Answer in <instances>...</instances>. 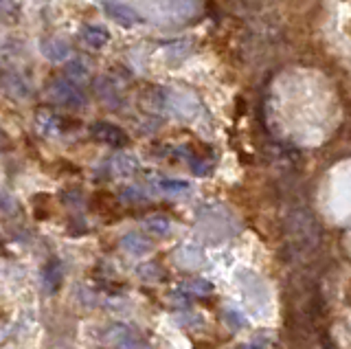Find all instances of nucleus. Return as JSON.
<instances>
[{"instance_id":"1","label":"nucleus","mask_w":351,"mask_h":349,"mask_svg":"<svg viewBox=\"0 0 351 349\" xmlns=\"http://www.w3.org/2000/svg\"><path fill=\"white\" fill-rule=\"evenodd\" d=\"M51 99L64 108H82L86 104V93L80 88V84L71 80H58L49 86Z\"/></svg>"},{"instance_id":"2","label":"nucleus","mask_w":351,"mask_h":349,"mask_svg":"<svg viewBox=\"0 0 351 349\" xmlns=\"http://www.w3.org/2000/svg\"><path fill=\"white\" fill-rule=\"evenodd\" d=\"M106 341L112 343L117 349H149V345L125 325H110Z\"/></svg>"},{"instance_id":"3","label":"nucleus","mask_w":351,"mask_h":349,"mask_svg":"<svg viewBox=\"0 0 351 349\" xmlns=\"http://www.w3.org/2000/svg\"><path fill=\"white\" fill-rule=\"evenodd\" d=\"M101 5L106 9V16L110 20H114L117 25L121 27H125V29H132V27H136L143 23V18L132 9L130 5H123V3H119V0H101Z\"/></svg>"},{"instance_id":"4","label":"nucleus","mask_w":351,"mask_h":349,"mask_svg":"<svg viewBox=\"0 0 351 349\" xmlns=\"http://www.w3.org/2000/svg\"><path fill=\"white\" fill-rule=\"evenodd\" d=\"M90 132L97 141H101V143H106L110 147H125L128 145V134L114 123H108V121L95 123L90 128Z\"/></svg>"},{"instance_id":"5","label":"nucleus","mask_w":351,"mask_h":349,"mask_svg":"<svg viewBox=\"0 0 351 349\" xmlns=\"http://www.w3.org/2000/svg\"><path fill=\"white\" fill-rule=\"evenodd\" d=\"M42 53L51 62H66L71 56V47L60 38H47L42 42Z\"/></svg>"},{"instance_id":"6","label":"nucleus","mask_w":351,"mask_h":349,"mask_svg":"<svg viewBox=\"0 0 351 349\" xmlns=\"http://www.w3.org/2000/svg\"><path fill=\"white\" fill-rule=\"evenodd\" d=\"M0 88H3L5 93H9L11 97H18V99H25V97H29V86L22 82L16 73H3L0 75Z\"/></svg>"},{"instance_id":"7","label":"nucleus","mask_w":351,"mask_h":349,"mask_svg":"<svg viewBox=\"0 0 351 349\" xmlns=\"http://www.w3.org/2000/svg\"><path fill=\"white\" fill-rule=\"evenodd\" d=\"M62 279H64V270H62V264L58 259H51L47 266L42 270V281L44 286H47L49 292H58L60 286H62Z\"/></svg>"},{"instance_id":"8","label":"nucleus","mask_w":351,"mask_h":349,"mask_svg":"<svg viewBox=\"0 0 351 349\" xmlns=\"http://www.w3.org/2000/svg\"><path fill=\"white\" fill-rule=\"evenodd\" d=\"M80 40L90 49H104L110 42V34L101 27H84L80 31Z\"/></svg>"},{"instance_id":"9","label":"nucleus","mask_w":351,"mask_h":349,"mask_svg":"<svg viewBox=\"0 0 351 349\" xmlns=\"http://www.w3.org/2000/svg\"><path fill=\"white\" fill-rule=\"evenodd\" d=\"M112 169L114 173H119V176H132V173H136L138 169V160L132 156V154H125V152H121V154H117L112 158Z\"/></svg>"},{"instance_id":"10","label":"nucleus","mask_w":351,"mask_h":349,"mask_svg":"<svg viewBox=\"0 0 351 349\" xmlns=\"http://www.w3.org/2000/svg\"><path fill=\"white\" fill-rule=\"evenodd\" d=\"M121 244H123V248L132 255H145V253H149V248H152V242L147 237H143L141 233H128Z\"/></svg>"},{"instance_id":"11","label":"nucleus","mask_w":351,"mask_h":349,"mask_svg":"<svg viewBox=\"0 0 351 349\" xmlns=\"http://www.w3.org/2000/svg\"><path fill=\"white\" fill-rule=\"evenodd\" d=\"M182 294H191V297H208L213 294V283L206 279H189L180 286Z\"/></svg>"},{"instance_id":"12","label":"nucleus","mask_w":351,"mask_h":349,"mask_svg":"<svg viewBox=\"0 0 351 349\" xmlns=\"http://www.w3.org/2000/svg\"><path fill=\"white\" fill-rule=\"evenodd\" d=\"M36 125L40 128V132H44V134H47V136L62 134V125H60V119L55 117V115H51V112H38Z\"/></svg>"},{"instance_id":"13","label":"nucleus","mask_w":351,"mask_h":349,"mask_svg":"<svg viewBox=\"0 0 351 349\" xmlns=\"http://www.w3.org/2000/svg\"><path fill=\"white\" fill-rule=\"evenodd\" d=\"M64 73H66V80H71L75 84H84L86 80H90V71L86 69L84 62H77V60L66 62Z\"/></svg>"},{"instance_id":"14","label":"nucleus","mask_w":351,"mask_h":349,"mask_svg":"<svg viewBox=\"0 0 351 349\" xmlns=\"http://www.w3.org/2000/svg\"><path fill=\"white\" fill-rule=\"evenodd\" d=\"M145 228L152 233V235H167L169 228H171V222L167 220L165 215H152L145 220Z\"/></svg>"},{"instance_id":"15","label":"nucleus","mask_w":351,"mask_h":349,"mask_svg":"<svg viewBox=\"0 0 351 349\" xmlns=\"http://www.w3.org/2000/svg\"><path fill=\"white\" fill-rule=\"evenodd\" d=\"M138 275L145 279V281H160L165 277V270L158 266V264H154V261H149V264L145 266H141L138 268Z\"/></svg>"},{"instance_id":"16","label":"nucleus","mask_w":351,"mask_h":349,"mask_svg":"<svg viewBox=\"0 0 351 349\" xmlns=\"http://www.w3.org/2000/svg\"><path fill=\"white\" fill-rule=\"evenodd\" d=\"M158 187L167 193H186L189 191V182L186 180H169V178H162L158 180Z\"/></svg>"},{"instance_id":"17","label":"nucleus","mask_w":351,"mask_h":349,"mask_svg":"<svg viewBox=\"0 0 351 349\" xmlns=\"http://www.w3.org/2000/svg\"><path fill=\"white\" fill-rule=\"evenodd\" d=\"M16 18H18V5L14 0H0V20L14 23Z\"/></svg>"}]
</instances>
